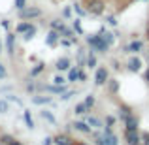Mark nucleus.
Instances as JSON below:
<instances>
[{
  "label": "nucleus",
  "mask_w": 149,
  "mask_h": 145,
  "mask_svg": "<svg viewBox=\"0 0 149 145\" xmlns=\"http://www.w3.org/2000/svg\"><path fill=\"white\" fill-rule=\"evenodd\" d=\"M85 42H87V45L95 51V53H108V51H109V45L102 40V36H100L98 32L85 36Z\"/></svg>",
  "instance_id": "nucleus-1"
},
{
  "label": "nucleus",
  "mask_w": 149,
  "mask_h": 145,
  "mask_svg": "<svg viewBox=\"0 0 149 145\" xmlns=\"http://www.w3.org/2000/svg\"><path fill=\"white\" fill-rule=\"evenodd\" d=\"M44 15V10L38 6H26L23 10H19V19L21 21H34V19H40Z\"/></svg>",
  "instance_id": "nucleus-2"
},
{
  "label": "nucleus",
  "mask_w": 149,
  "mask_h": 145,
  "mask_svg": "<svg viewBox=\"0 0 149 145\" xmlns=\"http://www.w3.org/2000/svg\"><path fill=\"white\" fill-rule=\"evenodd\" d=\"M106 11V2L104 0H89L87 4V13L89 15H95V17H98Z\"/></svg>",
  "instance_id": "nucleus-3"
},
{
  "label": "nucleus",
  "mask_w": 149,
  "mask_h": 145,
  "mask_svg": "<svg viewBox=\"0 0 149 145\" xmlns=\"http://www.w3.org/2000/svg\"><path fill=\"white\" fill-rule=\"evenodd\" d=\"M108 79H109V70L106 66H98L95 70V85L96 87H106Z\"/></svg>",
  "instance_id": "nucleus-4"
},
{
  "label": "nucleus",
  "mask_w": 149,
  "mask_h": 145,
  "mask_svg": "<svg viewBox=\"0 0 149 145\" xmlns=\"http://www.w3.org/2000/svg\"><path fill=\"white\" fill-rule=\"evenodd\" d=\"M123 139L127 145H142V134L140 130L132 132V130H125L123 132Z\"/></svg>",
  "instance_id": "nucleus-5"
},
{
  "label": "nucleus",
  "mask_w": 149,
  "mask_h": 145,
  "mask_svg": "<svg viewBox=\"0 0 149 145\" xmlns=\"http://www.w3.org/2000/svg\"><path fill=\"white\" fill-rule=\"evenodd\" d=\"M93 138H95V145H117V136L115 134H109V136H98L93 132Z\"/></svg>",
  "instance_id": "nucleus-6"
},
{
  "label": "nucleus",
  "mask_w": 149,
  "mask_h": 145,
  "mask_svg": "<svg viewBox=\"0 0 149 145\" xmlns=\"http://www.w3.org/2000/svg\"><path fill=\"white\" fill-rule=\"evenodd\" d=\"M142 66H143L142 58H140V57H136V55H132V57L127 60V70H128V72H132V74L142 72Z\"/></svg>",
  "instance_id": "nucleus-7"
},
{
  "label": "nucleus",
  "mask_w": 149,
  "mask_h": 145,
  "mask_svg": "<svg viewBox=\"0 0 149 145\" xmlns=\"http://www.w3.org/2000/svg\"><path fill=\"white\" fill-rule=\"evenodd\" d=\"M142 51H143V42L138 40V38H134V40L125 47V53H130V55H140Z\"/></svg>",
  "instance_id": "nucleus-8"
},
{
  "label": "nucleus",
  "mask_w": 149,
  "mask_h": 145,
  "mask_svg": "<svg viewBox=\"0 0 149 145\" xmlns=\"http://www.w3.org/2000/svg\"><path fill=\"white\" fill-rule=\"evenodd\" d=\"M123 124H125V130H132V132L140 130V121H138V117H136V113L128 115L127 119L123 121Z\"/></svg>",
  "instance_id": "nucleus-9"
},
{
  "label": "nucleus",
  "mask_w": 149,
  "mask_h": 145,
  "mask_svg": "<svg viewBox=\"0 0 149 145\" xmlns=\"http://www.w3.org/2000/svg\"><path fill=\"white\" fill-rule=\"evenodd\" d=\"M72 128L76 132H79V134H87V136L93 134V128L89 126L87 121H74V123H72Z\"/></svg>",
  "instance_id": "nucleus-10"
},
{
  "label": "nucleus",
  "mask_w": 149,
  "mask_h": 145,
  "mask_svg": "<svg viewBox=\"0 0 149 145\" xmlns=\"http://www.w3.org/2000/svg\"><path fill=\"white\" fill-rule=\"evenodd\" d=\"M30 102L34 105H49V104H53V96H49L47 92L45 94H32Z\"/></svg>",
  "instance_id": "nucleus-11"
},
{
  "label": "nucleus",
  "mask_w": 149,
  "mask_h": 145,
  "mask_svg": "<svg viewBox=\"0 0 149 145\" xmlns=\"http://www.w3.org/2000/svg\"><path fill=\"white\" fill-rule=\"evenodd\" d=\"M15 40H17V32H8L6 34V51L10 57L15 55Z\"/></svg>",
  "instance_id": "nucleus-12"
},
{
  "label": "nucleus",
  "mask_w": 149,
  "mask_h": 145,
  "mask_svg": "<svg viewBox=\"0 0 149 145\" xmlns=\"http://www.w3.org/2000/svg\"><path fill=\"white\" fill-rule=\"evenodd\" d=\"M53 145H76V139H72L68 134H57L53 136Z\"/></svg>",
  "instance_id": "nucleus-13"
},
{
  "label": "nucleus",
  "mask_w": 149,
  "mask_h": 145,
  "mask_svg": "<svg viewBox=\"0 0 149 145\" xmlns=\"http://www.w3.org/2000/svg\"><path fill=\"white\" fill-rule=\"evenodd\" d=\"M72 60H70L68 57H61L57 62H55V68H57V72H68L70 68H72Z\"/></svg>",
  "instance_id": "nucleus-14"
},
{
  "label": "nucleus",
  "mask_w": 149,
  "mask_h": 145,
  "mask_svg": "<svg viewBox=\"0 0 149 145\" xmlns=\"http://www.w3.org/2000/svg\"><path fill=\"white\" fill-rule=\"evenodd\" d=\"M58 42H61V34H58L57 30L51 28L47 32V36H45V45H47V47H55Z\"/></svg>",
  "instance_id": "nucleus-15"
},
{
  "label": "nucleus",
  "mask_w": 149,
  "mask_h": 145,
  "mask_svg": "<svg viewBox=\"0 0 149 145\" xmlns=\"http://www.w3.org/2000/svg\"><path fill=\"white\" fill-rule=\"evenodd\" d=\"M89 123V126L93 128V130H102V128L106 126L104 124V121L102 119H98V117H95V115H87V119H85Z\"/></svg>",
  "instance_id": "nucleus-16"
},
{
  "label": "nucleus",
  "mask_w": 149,
  "mask_h": 145,
  "mask_svg": "<svg viewBox=\"0 0 149 145\" xmlns=\"http://www.w3.org/2000/svg\"><path fill=\"white\" fill-rule=\"evenodd\" d=\"M98 34L102 36V40H104L106 44L109 45V47H111V45L115 44V34H113V32H109V30H106V26H102V28L98 30Z\"/></svg>",
  "instance_id": "nucleus-17"
},
{
  "label": "nucleus",
  "mask_w": 149,
  "mask_h": 145,
  "mask_svg": "<svg viewBox=\"0 0 149 145\" xmlns=\"http://www.w3.org/2000/svg\"><path fill=\"white\" fill-rule=\"evenodd\" d=\"M85 66H87V68H98V58H96V55H95V51H89V53H87V57H85Z\"/></svg>",
  "instance_id": "nucleus-18"
},
{
  "label": "nucleus",
  "mask_w": 149,
  "mask_h": 145,
  "mask_svg": "<svg viewBox=\"0 0 149 145\" xmlns=\"http://www.w3.org/2000/svg\"><path fill=\"white\" fill-rule=\"evenodd\" d=\"M79 72H81V66H72V68L68 70V76H66V79H68V83H76V81H79Z\"/></svg>",
  "instance_id": "nucleus-19"
},
{
  "label": "nucleus",
  "mask_w": 149,
  "mask_h": 145,
  "mask_svg": "<svg viewBox=\"0 0 149 145\" xmlns=\"http://www.w3.org/2000/svg\"><path fill=\"white\" fill-rule=\"evenodd\" d=\"M132 113H134V109H132L130 105H125V104H121V108H119V117H117V119H119L121 123H123V121L127 119L128 115H132Z\"/></svg>",
  "instance_id": "nucleus-20"
},
{
  "label": "nucleus",
  "mask_w": 149,
  "mask_h": 145,
  "mask_svg": "<svg viewBox=\"0 0 149 145\" xmlns=\"http://www.w3.org/2000/svg\"><path fill=\"white\" fill-rule=\"evenodd\" d=\"M32 25H34V23H30V21H21V23H17V25H15V32L23 36V34H25L29 28H32Z\"/></svg>",
  "instance_id": "nucleus-21"
},
{
  "label": "nucleus",
  "mask_w": 149,
  "mask_h": 145,
  "mask_svg": "<svg viewBox=\"0 0 149 145\" xmlns=\"http://www.w3.org/2000/svg\"><path fill=\"white\" fill-rule=\"evenodd\" d=\"M74 113H76V115H89L91 109L85 105V102H77V104L74 105Z\"/></svg>",
  "instance_id": "nucleus-22"
},
{
  "label": "nucleus",
  "mask_w": 149,
  "mask_h": 145,
  "mask_svg": "<svg viewBox=\"0 0 149 145\" xmlns=\"http://www.w3.org/2000/svg\"><path fill=\"white\" fill-rule=\"evenodd\" d=\"M23 119H25L26 128H30V130H34V128H36V123H34L32 115H30V109H25V111H23Z\"/></svg>",
  "instance_id": "nucleus-23"
},
{
  "label": "nucleus",
  "mask_w": 149,
  "mask_h": 145,
  "mask_svg": "<svg viewBox=\"0 0 149 145\" xmlns=\"http://www.w3.org/2000/svg\"><path fill=\"white\" fill-rule=\"evenodd\" d=\"M40 117H42L44 121H47V123H51V124H57V117H55L53 113L49 111V109H45V108L40 111Z\"/></svg>",
  "instance_id": "nucleus-24"
},
{
  "label": "nucleus",
  "mask_w": 149,
  "mask_h": 145,
  "mask_svg": "<svg viewBox=\"0 0 149 145\" xmlns=\"http://www.w3.org/2000/svg\"><path fill=\"white\" fill-rule=\"evenodd\" d=\"M66 26V23L62 21V19H51L49 21V28H53V30H57L58 34H61V30Z\"/></svg>",
  "instance_id": "nucleus-25"
},
{
  "label": "nucleus",
  "mask_w": 149,
  "mask_h": 145,
  "mask_svg": "<svg viewBox=\"0 0 149 145\" xmlns=\"http://www.w3.org/2000/svg\"><path fill=\"white\" fill-rule=\"evenodd\" d=\"M72 28H74V32H76L77 36H85V30H83V26H81V19L79 17H76L72 21Z\"/></svg>",
  "instance_id": "nucleus-26"
},
{
  "label": "nucleus",
  "mask_w": 149,
  "mask_h": 145,
  "mask_svg": "<svg viewBox=\"0 0 149 145\" xmlns=\"http://www.w3.org/2000/svg\"><path fill=\"white\" fill-rule=\"evenodd\" d=\"M44 72H45V64H44V62H38L36 66L30 68V77H38L40 74H44Z\"/></svg>",
  "instance_id": "nucleus-27"
},
{
  "label": "nucleus",
  "mask_w": 149,
  "mask_h": 145,
  "mask_svg": "<svg viewBox=\"0 0 149 145\" xmlns=\"http://www.w3.org/2000/svg\"><path fill=\"white\" fill-rule=\"evenodd\" d=\"M106 87H108L109 94H117V92H119V81H117V79H108Z\"/></svg>",
  "instance_id": "nucleus-28"
},
{
  "label": "nucleus",
  "mask_w": 149,
  "mask_h": 145,
  "mask_svg": "<svg viewBox=\"0 0 149 145\" xmlns=\"http://www.w3.org/2000/svg\"><path fill=\"white\" fill-rule=\"evenodd\" d=\"M36 32H38V26H36V25H32V28H29L25 34H23V40H25V42H30L34 36H36Z\"/></svg>",
  "instance_id": "nucleus-29"
},
{
  "label": "nucleus",
  "mask_w": 149,
  "mask_h": 145,
  "mask_svg": "<svg viewBox=\"0 0 149 145\" xmlns=\"http://www.w3.org/2000/svg\"><path fill=\"white\" fill-rule=\"evenodd\" d=\"M85 105H87V108L89 109H91V111H93V108H95V105H96V96L95 94H87V96H85Z\"/></svg>",
  "instance_id": "nucleus-30"
},
{
  "label": "nucleus",
  "mask_w": 149,
  "mask_h": 145,
  "mask_svg": "<svg viewBox=\"0 0 149 145\" xmlns=\"http://www.w3.org/2000/svg\"><path fill=\"white\" fill-rule=\"evenodd\" d=\"M25 91L29 92V94H36V92H38V83H36V81L25 83Z\"/></svg>",
  "instance_id": "nucleus-31"
},
{
  "label": "nucleus",
  "mask_w": 149,
  "mask_h": 145,
  "mask_svg": "<svg viewBox=\"0 0 149 145\" xmlns=\"http://www.w3.org/2000/svg\"><path fill=\"white\" fill-rule=\"evenodd\" d=\"M72 10L76 11V15H77V17H85V15H87V8H81L79 4H74V6H72Z\"/></svg>",
  "instance_id": "nucleus-32"
},
{
  "label": "nucleus",
  "mask_w": 149,
  "mask_h": 145,
  "mask_svg": "<svg viewBox=\"0 0 149 145\" xmlns=\"http://www.w3.org/2000/svg\"><path fill=\"white\" fill-rule=\"evenodd\" d=\"M51 81H53L55 85H66V83H68V79H66L64 76H61V72H58V74H57V76H55Z\"/></svg>",
  "instance_id": "nucleus-33"
},
{
  "label": "nucleus",
  "mask_w": 149,
  "mask_h": 145,
  "mask_svg": "<svg viewBox=\"0 0 149 145\" xmlns=\"http://www.w3.org/2000/svg\"><path fill=\"white\" fill-rule=\"evenodd\" d=\"M8 111H10V102H8L6 98H2V100H0V113L4 115V113H8Z\"/></svg>",
  "instance_id": "nucleus-34"
},
{
  "label": "nucleus",
  "mask_w": 149,
  "mask_h": 145,
  "mask_svg": "<svg viewBox=\"0 0 149 145\" xmlns=\"http://www.w3.org/2000/svg\"><path fill=\"white\" fill-rule=\"evenodd\" d=\"M13 136H10V134H2V136H0V143H2V145H10L11 142H13Z\"/></svg>",
  "instance_id": "nucleus-35"
},
{
  "label": "nucleus",
  "mask_w": 149,
  "mask_h": 145,
  "mask_svg": "<svg viewBox=\"0 0 149 145\" xmlns=\"http://www.w3.org/2000/svg\"><path fill=\"white\" fill-rule=\"evenodd\" d=\"M6 100H8V102H11V104H17V105H21V108H23V100H21V98H17L15 94H8V96H6Z\"/></svg>",
  "instance_id": "nucleus-36"
},
{
  "label": "nucleus",
  "mask_w": 149,
  "mask_h": 145,
  "mask_svg": "<svg viewBox=\"0 0 149 145\" xmlns=\"http://www.w3.org/2000/svg\"><path fill=\"white\" fill-rule=\"evenodd\" d=\"M72 96H76V91H66L64 94H61V96H58V100H61V102H68Z\"/></svg>",
  "instance_id": "nucleus-37"
},
{
  "label": "nucleus",
  "mask_w": 149,
  "mask_h": 145,
  "mask_svg": "<svg viewBox=\"0 0 149 145\" xmlns=\"http://www.w3.org/2000/svg\"><path fill=\"white\" fill-rule=\"evenodd\" d=\"M115 123H117V117L115 115H106V119H104V124H106V126H113Z\"/></svg>",
  "instance_id": "nucleus-38"
},
{
  "label": "nucleus",
  "mask_w": 149,
  "mask_h": 145,
  "mask_svg": "<svg viewBox=\"0 0 149 145\" xmlns=\"http://www.w3.org/2000/svg\"><path fill=\"white\" fill-rule=\"evenodd\" d=\"M106 23H108L109 26H117V25H119L117 19H115V15H106Z\"/></svg>",
  "instance_id": "nucleus-39"
},
{
  "label": "nucleus",
  "mask_w": 149,
  "mask_h": 145,
  "mask_svg": "<svg viewBox=\"0 0 149 145\" xmlns=\"http://www.w3.org/2000/svg\"><path fill=\"white\" fill-rule=\"evenodd\" d=\"M13 4H15V10H23V8H26V0H13Z\"/></svg>",
  "instance_id": "nucleus-40"
},
{
  "label": "nucleus",
  "mask_w": 149,
  "mask_h": 145,
  "mask_svg": "<svg viewBox=\"0 0 149 145\" xmlns=\"http://www.w3.org/2000/svg\"><path fill=\"white\" fill-rule=\"evenodd\" d=\"M8 77V70H6V66L0 62V79H6Z\"/></svg>",
  "instance_id": "nucleus-41"
},
{
  "label": "nucleus",
  "mask_w": 149,
  "mask_h": 145,
  "mask_svg": "<svg viewBox=\"0 0 149 145\" xmlns=\"http://www.w3.org/2000/svg\"><path fill=\"white\" fill-rule=\"evenodd\" d=\"M70 15H72V8H64V10H62V17L70 19Z\"/></svg>",
  "instance_id": "nucleus-42"
},
{
  "label": "nucleus",
  "mask_w": 149,
  "mask_h": 145,
  "mask_svg": "<svg viewBox=\"0 0 149 145\" xmlns=\"http://www.w3.org/2000/svg\"><path fill=\"white\" fill-rule=\"evenodd\" d=\"M111 68L115 70V72H119V70H121V64H119V60H117V58H113V60H111Z\"/></svg>",
  "instance_id": "nucleus-43"
},
{
  "label": "nucleus",
  "mask_w": 149,
  "mask_h": 145,
  "mask_svg": "<svg viewBox=\"0 0 149 145\" xmlns=\"http://www.w3.org/2000/svg\"><path fill=\"white\" fill-rule=\"evenodd\" d=\"M42 145H53V138H51V136H45V138L42 139Z\"/></svg>",
  "instance_id": "nucleus-44"
},
{
  "label": "nucleus",
  "mask_w": 149,
  "mask_h": 145,
  "mask_svg": "<svg viewBox=\"0 0 149 145\" xmlns=\"http://www.w3.org/2000/svg\"><path fill=\"white\" fill-rule=\"evenodd\" d=\"M142 145H149V134H147V132L142 134Z\"/></svg>",
  "instance_id": "nucleus-45"
},
{
  "label": "nucleus",
  "mask_w": 149,
  "mask_h": 145,
  "mask_svg": "<svg viewBox=\"0 0 149 145\" xmlns=\"http://www.w3.org/2000/svg\"><path fill=\"white\" fill-rule=\"evenodd\" d=\"M79 81H81V83H85V81H87V74H85L83 68H81V72H79Z\"/></svg>",
  "instance_id": "nucleus-46"
},
{
  "label": "nucleus",
  "mask_w": 149,
  "mask_h": 145,
  "mask_svg": "<svg viewBox=\"0 0 149 145\" xmlns=\"http://www.w3.org/2000/svg\"><path fill=\"white\" fill-rule=\"evenodd\" d=\"M0 25H2V28H4V30H10V21H8V19H4Z\"/></svg>",
  "instance_id": "nucleus-47"
},
{
  "label": "nucleus",
  "mask_w": 149,
  "mask_h": 145,
  "mask_svg": "<svg viewBox=\"0 0 149 145\" xmlns=\"http://www.w3.org/2000/svg\"><path fill=\"white\" fill-rule=\"evenodd\" d=\"M146 40L149 42V21H147V26H146Z\"/></svg>",
  "instance_id": "nucleus-48"
},
{
  "label": "nucleus",
  "mask_w": 149,
  "mask_h": 145,
  "mask_svg": "<svg viewBox=\"0 0 149 145\" xmlns=\"http://www.w3.org/2000/svg\"><path fill=\"white\" fill-rule=\"evenodd\" d=\"M10 145H23V143H21V142H19V139H13V142H11Z\"/></svg>",
  "instance_id": "nucleus-49"
},
{
  "label": "nucleus",
  "mask_w": 149,
  "mask_h": 145,
  "mask_svg": "<svg viewBox=\"0 0 149 145\" xmlns=\"http://www.w3.org/2000/svg\"><path fill=\"white\" fill-rule=\"evenodd\" d=\"M146 81L149 83V66H147V70H146Z\"/></svg>",
  "instance_id": "nucleus-50"
},
{
  "label": "nucleus",
  "mask_w": 149,
  "mask_h": 145,
  "mask_svg": "<svg viewBox=\"0 0 149 145\" xmlns=\"http://www.w3.org/2000/svg\"><path fill=\"white\" fill-rule=\"evenodd\" d=\"M76 145H87V143H83V142H77V139H76Z\"/></svg>",
  "instance_id": "nucleus-51"
},
{
  "label": "nucleus",
  "mask_w": 149,
  "mask_h": 145,
  "mask_svg": "<svg viewBox=\"0 0 149 145\" xmlns=\"http://www.w3.org/2000/svg\"><path fill=\"white\" fill-rule=\"evenodd\" d=\"M0 53H2V42H0Z\"/></svg>",
  "instance_id": "nucleus-52"
},
{
  "label": "nucleus",
  "mask_w": 149,
  "mask_h": 145,
  "mask_svg": "<svg viewBox=\"0 0 149 145\" xmlns=\"http://www.w3.org/2000/svg\"><path fill=\"white\" fill-rule=\"evenodd\" d=\"M147 62H149V55H147Z\"/></svg>",
  "instance_id": "nucleus-53"
}]
</instances>
